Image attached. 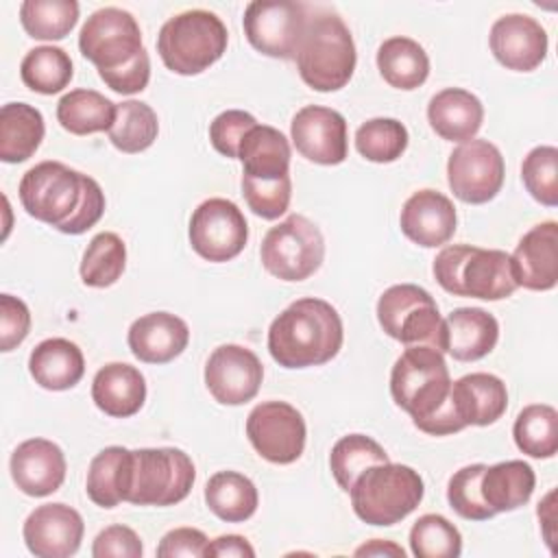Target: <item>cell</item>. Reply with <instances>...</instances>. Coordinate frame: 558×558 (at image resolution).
Listing matches in <instances>:
<instances>
[{"label": "cell", "instance_id": "6da1fadb", "mask_svg": "<svg viewBox=\"0 0 558 558\" xmlns=\"http://www.w3.org/2000/svg\"><path fill=\"white\" fill-rule=\"evenodd\" d=\"M17 194L28 216L68 235L85 233L105 214V192L98 181L61 161L28 168Z\"/></svg>", "mask_w": 558, "mask_h": 558}, {"label": "cell", "instance_id": "7a4b0ae2", "mask_svg": "<svg viewBox=\"0 0 558 558\" xmlns=\"http://www.w3.org/2000/svg\"><path fill=\"white\" fill-rule=\"evenodd\" d=\"M390 395L412 416V423L429 436H447L464 429L451 405L447 362L434 347H405L390 371Z\"/></svg>", "mask_w": 558, "mask_h": 558}, {"label": "cell", "instance_id": "3957f363", "mask_svg": "<svg viewBox=\"0 0 558 558\" xmlns=\"http://www.w3.org/2000/svg\"><path fill=\"white\" fill-rule=\"evenodd\" d=\"M342 340L338 310L316 296L296 299L268 327V351L283 368L320 366L338 355Z\"/></svg>", "mask_w": 558, "mask_h": 558}, {"label": "cell", "instance_id": "277c9868", "mask_svg": "<svg viewBox=\"0 0 558 558\" xmlns=\"http://www.w3.org/2000/svg\"><path fill=\"white\" fill-rule=\"evenodd\" d=\"M432 270L438 286L453 296L499 301L519 288L510 255L499 248L451 244L436 255Z\"/></svg>", "mask_w": 558, "mask_h": 558}, {"label": "cell", "instance_id": "5b68a950", "mask_svg": "<svg viewBox=\"0 0 558 558\" xmlns=\"http://www.w3.org/2000/svg\"><path fill=\"white\" fill-rule=\"evenodd\" d=\"M294 59L303 83L312 89H342L351 81L357 61L353 35L344 20L329 11L310 17Z\"/></svg>", "mask_w": 558, "mask_h": 558}, {"label": "cell", "instance_id": "8992f818", "mask_svg": "<svg viewBox=\"0 0 558 558\" xmlns=\"http://www.w3.org/2000/svg\"><path fill=\"white\" fill-rule=\"evenodd\" d=\"M227 41V26L216 13L190 9L163 22L157 35V52L170 72L194 76L225 54Z\"/></svg>", "mask_w": 558, "mask_h": 558}, {"label": "cell", "instance_id": "52a82bcc", "mask_svg": "<svg viewBox=\"0 0 558 558\" xmlns=\"http://www.w3.org/2000/svg\"><path fill=\"white\" fill-rule=\"evenodd\" d=\"M349 495L357 519L368 525H395L416 510L425 486L412 466L381 462L364 469Z\"/></svg>", "mask_w": 558, "mask_h": 558}, {"label": "cell", "instance_id": "ba28073f", "mask_svg": "<svg viewBox=\"0 0 558 558\" xmlns=\"http://www.w3.org/2000/svg\"><path fill=\"white\" fill-rule=\"evenodd\" d=\"M196 480L192 458L177 447H144L131 451L126 501L135 506H174Z\"/></svg>", "mask_w": 558, "mask_h": 558}, {"label": "cell", "instance_id": "9c48e42d", "mask_svg": "<svg viewBox=\"0 0 558 558\" xmlns=\"http://www.w3.org/2000/svg\"><path fill=\"white\" fill-rule=\"evenodd\" d=\"M381 329L405 347L427 344L445 353V318L434 296L414 283H397L377 301Z\"/></svg>", "mask_w": 558, "mask_h": 558}, {"label": "cell", "instance_id": "30bf717a", "mask_svg": "<svg viewBox=\"0 0 558 558\" xmlns=\"http://www.w3.org/2000/svg\"><path fill=\"white\" fill-rule=\"evenodd\" d=\"M325 257L320 229L301 214H290L270 227L262 240V266L281 281H303L312 277Z\"/></svg>", "mask_w": 558, "mask_h": 558}, {"label": "cell", "instance_id": "8fae6325", "mask_svg": "<svg viewBox=\"0 0 558 558\" xmlns=\"http://www.w3.org/2000/svg\"><path fill=\"white\" fill-rule=\"evenodd\" d=\"M307 7L294 0H253L244 9L242 26L248 44L275 59H294L305 24Z\"/></svg>", "mask_w": 558, "mask_h": 558}, {"label": "cell", "instance_id": "7c38bea8", "mask_svg": "<svg viewBox=\"0 0 558 558\" xmlns=\"http://www.w3.org/2000/svg\"><path fill=\"white\" fill-rule=\"evenodd\" d=\"M78 50L98 72L116 70L144 50L140 24L124 9L102 7L85 20L78 33Z\"/></svg>", "mask_w": 558, "mask_h": 558}, {"label": "cell", "instance_id": "4fadbf2b", "mask_svg": "<svg viewBox=\"0 0 558 558\" xmlns=\"http://www.w3.org/2000/svg\"><path fill=\"white\" fill-rule=\"evenodd\" d=\"M190 244L207 262L220 264L238 257L248 240L242 209L227 198L203 201L190 218Z\"/></svg>", "mask_w": 558, "mask_h": 558}, {"label": "cell", "instance_id": "5bb4252c", "mask_svg": "<svg viewBox=\"0 0 558 558\" xmlns=\"http://www.w3.org/2000/svg\"><path fill=\"white\" fill-rule=\"evenodd\" d=\"M506 177L499 148L488 140L462 142L447 161V183L456 198L471 205L493 201Z\"/></svg>", "mask_w": 558, "mask_h": 558}, {"label": "cell", "instance_id": "9a60e30c", "mask_svg": "<svg viewBox=\"0 0 558 558\" xmlns=\"http://www.w3.org/2000/svg\"><path fill=\"white\" fill-rule=\"evenodd\" d=\"M246 436L264 460L292 464L305 449L307 427L294 405L286 401H264L248 412Z\"/></svg>", "mask_w": 558, "mask_h": 558}, {"label": "cell", "instance_id": "2e32d148", "mask_svg": "<svg viewBox=\"0 0 558 558\" xmlns=\"http://www.w3.org/2000/svg\"><path fill=\"white\" fill-rule=\"evenodd\" d=\"M264 366L259 357L240 344H220L205 364V386L222 405H242L259 392Z\"/></svg>", "mask_w": 558, "mask_h": 558}, {"label": "cell", "instance_id": "e0dca14e", "mask_svg": "<svg viewBox=\"0 0 558 558\" xmlns=\"http://www.w3.org/2000/svg\"><path fill=\"white\" fill-rule=\"evenodd\" d=\"M294 148L314 163L338 166L347 159V120L340 111L320 105L299 109L290 122Z\"/></svg>", "mask_w": 558, "mask_h": 558}, {"label": "cell", "instance_id": "ac0fdd59", "mask_svg": "<svg viewBox=\"0 0 558 558\" xmlns=\"http://www.w3.org/2000/svg\"><path fill=\"white\" fill-rule=\"evenodd\" d=\"M83 532V517L65 504L37 506L22 527L24 543L37 558H68L76 554Z\"/></svg>", "mask_w": 558, "mask_h": 558}, {"label": "cell", "instance_id": "d6986e66", "mask_svg": "<svg viewBox=\"0 0 558 558\" xmlns=\"http://www.w3.org/2000/svg\"><path fill=\"white\" fill-rule=\"evenodd\" d=\"M495 59L517 72L536 70L547 57V33L545 28L525 13H508L493 22L488 35Z\"/></svg>", "mask_w": 558, "mask_h": 558}, {"label": "cell", "instance_id": "ffe728a7", "mask_svg": "<svg viewBox=\"0 0 558 558\" xmlns=\"http://www.w3.org/2000/svg\"><path fill=\"white\" fill-rule=\"evenodd\" d=\"M512 275L519 288L545 292L558 283V222L534 225L510 255Z\"/></svg>", "mask_w": 558, "mask_h": 558}, {"label": "cell", "instance_id": "44dd1931", "mask_svg": "<svg viewBox=\"0 0 558 558\" xmlns=\"http://www.w3.org/2000/svg\"><path fill=\"white\" fill-rule=\"evenodd\" d=\"M458 216L453 203L438 190H418L401 207L399 227L408 240L423 248L447 244L456 233Z\"/></svg>", "mask_w": 558, "mask_h": 558}, {"label": "cell", "instance_id": "7402d4cb", "mask_svg": "<svg viewBox=\"0 0 558 558\" xmlns=\"http://www.w3.org/2000/svg\"><path fill=\"white\" fill-rule=\"evenodd\" d=\"M11 477L31 497H46L61 488L65 480V456L48 438H28L11 453Z\"/></svg>", "mask_w": 558, "mask_h": 558}, {"label": "cell", "instance_id": "603a6c76", "mask_svg": "<svg viewBox=\"0 0 558 558\" xmlns=\"http://www.w3.org/2000/svg\"><path fill=\"white\" fill-rule=\"evenodd\" d=\"M126 342L140 362L168 364L185 351L190 329L183 318L170 312H150L133 320Z\"/></svg>", "mask_w": 558, "mask_h": 558}, {"label": "cell", "instance_id": "cb8c5ba5", "mask_svg": "<svg viewBox=\"0 0 558 558\" xmlns=\"http://www.w3.org/2000/svg\"><path fill=\"white\" fill-rule=\"evenodd\" d=\"M451 405L462 427L493 425L508 408V390L493 373H469L451 381Z\"/></svg>", "mask_w": 558, "mask_h": 558}, {"label": "cell", "instance_id": "d4e9b609", "mask_svg": "<svg viewBox=\"0 0 558 558\" xmlns=\"http://www.w3.org/2000/svg\"><path fill=\"white\" fill-rule=\"evenodd\" d=\"M499 340L497 318L482 307H458L445 318V353L460 362L488 355Z\"/></svg>", "mask_w": 558, "mask_h": 558}, {"label": "cell", "instance_id": "484cf974", "mask_svg": "<svg viewBox=\"0 0 558 558\" xmlns=\"http://www.w3.org/2000/svg\"><path fill=\"white\" fill-rule=\"evenodd\" d=\"M92 399L100 412L113 418H126L142 410L146 401V379L140 368L111 362L105 364L92 381Z\"/></svg>", "mask_w": 558, "mask_h": 558}, {"label": "cell", "instance_id": "4316f807", "mask_svg": "<svg viewBox=\"0 0 558 558\" xmlns=\"http://www.w3.org/2000/svg\"><path fill=\"white\" fill-rule=\"evenodd\" d=\"M429 126L447 142H469L482 126V100L462 87L440 89L427 105Z\"/></svg>", "mask_w": 558, "mask_h": 558}, {"label": "cell", "instance_id": "83f0119b", "mask_svg": "<svg viewBox=\"0 0 558 558\" xmlns=\"http://www.w3.org/2000/svg\"><path fill=\"white\" fill-rule=\"evenodd\" d=\"M28 371L35 384L46 390H70L85 373V357L72 340L48 338L31 351Z\"/></svg>", "mask_w": 558, "mask_h": 558}, {"label": "cell", "instance_id": "f1b7e54d", "mask_svg": "<svg viewBox=\"0 0 558 558\" xmlns=\"http://www.w3.org/2000/svg\"><path fill=\"white\" fill-rule=\"evenodd\" d=\"M238 159L242 174L253 179H281L290 174V144L288 137L268 124H255L240 142Z\"/></svg>", "mask_w": 558, "mask_h": 558}, {"label": "cell", "instance_id": "f546056e", "mask_svg": "<svg viewBox=\"0 0 558 558\" xmlns=\"http://www.w3.org/2000/svg\"><path fill=\"white\" fill-rule=\"evenodd\" d=\"M534 469L523 460H506L484 466L480 477L482 499L495 514L525 506L534 493Z\"/></svg>", "mask_w": 558, "mask_h": 558}, {"label": "cell", "instance_id": "4dcf8cb0", "mask_svg": "<svg viewBox=\"0 0 558 558\" xmlns=\"http://www.w3.org/2000/svg\"><path fill=\"white\" fill-rule=\"evenodd\" d=\"M46 133L44 116L28 102H7L0 109V159L22 163L35 155Z\"/></svg>", "mask_w": 558, "mask_h": 558}, {"label": "cell", "instance_id": "1f68e13d", "mask_svg": "<svg viewBox=\"0 0 558 558\" xmlns=\"http://www.w3.org/2000/svg\"><path fill=\"white\" fill-rule=\"evenodd\" d=\"M131 475V449L111 445L98 451L87 469V497L100 508H116L126 501Z\"/></svg>", "mask_w": 558, "mask_h": 558}, {"label": "cell", "instance_id": "d6a6232c", "mask_svg": "<svg viewBox=\"0 0 558 558\" xmlns=\"http://www.w3.org/2000/svg\"><path fill=\"white\" fill-rule=\"evenodd\" d=\"M377 70L390 87L410 92L427 81L429 57L418 41L397 35L377 48Z\"/></svg>", "mask_w": 558, "mask_h": 558}, {"label": "cell", "instance_id": "836d02e7", "mask_svg": "<svg viewBox=\"0 0 558 558\" xmlns=\"http://www.w3.org/2000/svg\"><path fill=\"white\" fill-rule=\"evenodd\" d=\"M118 105L96 89H72L57 102V120L72 135H89L109 131L116 120Z\"/></svg>", "mask_w": 558, "mask_h": 558}, {"label": "cell", "instance_id": "e575fe53", "mask_svg": "<svg viewBox=\"0 0 558 558\" xmlns=\"http://www.w3.org/2000/svg\"><path fill=\"white\" fill-rule=\"evenodd\" d=\"M207 508L227 523H242L257 510L259 495L255 484L238 471H218L205 486Z\"/></svg>", "mask_w": 558, "mask_h": 558}, {"label": "cell", "instance_id": "d590c367", "mask_svg": "<svg viewBox=\"0 0 558 558\" xmlns=\"http://www.w3.org/2000/svg\"><path fill=\"white\" fill-rule=\"evenodd\" d=\"M22 83L37 94H59L74 76L70 54L59 46H37L20 63Z\"/></svg>", "mask_w": 558, "mask_h": 558}, {"label": "cell", "instance_id": "8d00e7d4", "mask_svg": "<svg viewBox=\"0 0 558 558\" xmlns=\"http://www.w3.org/2000/svg\"><path fill=\"white\" fill-rule=\"evenodd\" d=\"M519 451L530 458H554L558 451V412L547 403L525 405L512 427Z\"/></svg>", "mask_w": 558, "mask_h": 558}, {"label": "cell", "instance_id": "74e56055", "mask_svg": "<svg viewBox=\"0 0 558 558\" xmlns=\"http://www.w3.org/2000/svg\"><path fill=\"white\" fill-rule=\"evenodd\" d=\"M159 120L150 105L142 100H124L116 109V120L107 131L111 144L122 153H142L157 140Z\"/></svg>", "mask_w": 558, "mask_h": 558}, {"label": "cell", "instance_id": "f35d334b", "mask_svg": "<svg viewBox=\"0 0 558 558\" xmlns=\"http://www.w3.org/2000/svg\"><path fill=\"white\" fill-rule=\"evenodd\" d=\"M381 462H390L386 449L373 440L371 436L364 434H349L342 436L329 453V466H331V475L336 480V484L349 493L355 477L373 466V464H381Z\"/></svg>", "mask_w": 558, "mask_h": 558}, {"label": "cell", "instance_id": "ab89813d", "mask_svg": "<svg viewBox=\"0 0 558 558\" xmlns=\"http://www.w3.org/2000/svg\"><path fill=\"white\" fill-rule=\"evenodd\" d=\"M126 266V246L113 231L96 233L81 259V279L89 288L113 286Z\"/></svg>", "mask_w": 558, "mask_h": 558}, {"label": "cell", "instance_id": "60d3db41", "mask_svg": "<svg viewBox=\"0 0 558 558\" xmlns=\"http://www.w3.org/2000/svg\"><path fill=\"white\" fill-rule=\"evenodd\" d=\"M20 22L28 37L54 41L72 33L78 22V2L74 0H24Z\"/></svg>", "mask_w": 558, "mask_h": 558}, {"label": "cell", "instance_id": "b9f144b4", "mask_svg": "<svg viewBox=\"0 0 558 558\" xmlns=\"http://www.w3.org/2000/svg\"><path fill=\"white\" fill-rule=\"evenodd\" d=\"M408 129L395 118H371L355 131L357 153L373 163L397 161L408 148Z\"/></svg>", "mask_w": 558, "mask_h": 558}, {"label": "cell", "instance_id": "7bdbcfd3", "mask_svg": "<svg viewBox=\"0 0 558 558\" xmlns=\"http://www.w3.org/2000/svg\"><path fill=\"white\" fill-rule=\"evenodd\" d=\"M410 549L416 558H458L462 536L442 514H423L410 530Z\"/></svg>", "mask_w": 558, "mask_h": 558}, {"label": "cell", "instance_id": "ee69618b", "mask_svg": "<svg viewBox=\"0 0 558 558\" xmlns=\"http://www.w3.org/2000/svg\"><path fill=\"white\" fill-rule=\"evenodd\" d=\"M521 179L534 201L545 207L558 205V148L536 146L521 163Z\"/></svg>", "mask_w": 558, "mask_h": 558}, {"label": "cell", "instance_id": "f6af8a7d", "mask_svg": "<svg viewBox=\"0 0 558 558\" xmlns=\"http://www.w3.org/2000/svg\"><path fill=\"white\" fill-rule=\"evenodd\" d=\"M486 464H469L456 471L447 484V501L456 514L469 521H486L495 512L486 506L480 490V477Z\"/></svg>", "mask_w": 558, "mask_h": 558}, {"label": "cell", "instance_id": "bcb514c9", "mask_svg": "<svg viewBox=\"0 0 558 558\" xmlns=\"http://www.w3.org/2000/svg\"><path fill=\"white\" fill-rule=\"evenodd\" d=\"M242 194L253 214L264 220H275L286 214L292 198V179H253L242 174Z\"/></svg>", "mask_w": 558, "mask_h": 558}, {"label": "cell", "instance_id": "7dc6e473", "mask_svg": "<svg viewBox=\"0 0 558 558\" xmlns=\"http://www.w3.org/2000/svg\"><path fill=\"white\" fill-rule=\"evenodd\" d=\"M257 120L242 109H227L218 113L209 124V142L211 146L225 155L227 159H238V148L248 129H253Z\"/></svg>", "mask_w": 558, "mask_h": 558}, {"label": "cell", "instance_id": "c3c4849f", "mask_svg": "<svg viewBox=\"0 0 558 558\" xmlns=\"http://www.w3.org/2000/svg\"><path fill=\"white\" fill-rule=\"evenodd\" d=\"M31 331V312L13 294H0V351H11L24 342Z\"/></svg>", "mask_w": 558, "mask_h": 558}, {"label": "cell", "instance_id": "681fc988", "mask_svg": "<svg viewBox=\"0 0 558 558\" xmlns=\"http://www.w3.org/2000/svg\"><path fill=\"white\" fill-rule=\"evenodd\" d=\"M144 554L142 538L126 525L105 527L92 545L94 558H140Z\"/></svg>", "mask_w": 558, "mask_h": 558}, {"label": "cell", "instance_id": "f907efd6", "mask_svg": "<svg viewBox=\"0 0 558 558\" xmlns=\"http://www.w3.org/2000/svg\"><path fill=\"white\" fill-rule=\"evenodd\" d=\"M98 76L118 94H137L148 85L150 78V59L146 50H140L129 63L116 70H102Z\"/></svg>", "mask_w": 558, "mask_h": 558}, {"label": "cell", "instance_id": "816d5d0a", "mask_svg": "<svg viewBox=\"0 0 558 558\" xmlns=\"http://www.w3.org/2000/svg\"><path fill=\"white\" fill-rule=\"evenodd\" d=\"M205 532L196 527H174L157 545L159 558H177V556H192V558H205L207 547Z\"/></svg>", "mask_w": 558, "mask_h": 558}, {"label": "cell", "instance_id": "f5cc1de1", "mask_svg": "<svg viewBox=\"0 0 558 558\" xmlns=\"http://www.w3.org/2000/svg\"><path fill=\"white\" fill-rule=\"evenodd\" d=\"M253 545L240 534H222L207 543L205 558H253Z\"/></svg>", "mask_w": 558, "mask_h": 558}, {"label": "cell", "instance_id": "db71d44e", "mask_svg": "<svg viewBox=\"0 0 558 558\" xmlns=\"http://www.w3.org/2000/svg\"><path fill=\"white\" fill-rule=\"evenodd\" d=\"M554 497H556V490H549L545 495V499L538 504V519H541V525H543V536H545L551 551H554V521H556V517H554V512H556Z\"/></svg>", "mask_w": 558, "mask_h": 558}, {"label": "cell", "instance_id": "11a10c76", "mask_svg": "<svg viewBox=\"0 0 558 558\" xmlns=\"http://www.w3.org/2000/svg\"><path fill=\"white\" fill-rule=\"evenodd\" d=\"M355 556H397L403 558L405 551L403 547H399L392 541H381V538H373L368 543H364L362 547L355 549Z\"/></svg>", "mask_w": 558, "mask_h": 558}]
</instances>
